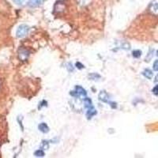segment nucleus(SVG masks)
Returning <instances> with one entry per match:
<instances>
[{
	"label": "nucleus",
	"instance_id": "nucleus-1",
	"mask_svg": "<svg viewBox=\"0 0 158 158\" xmlns=\"http://www.w3.org/2000/svg\"><path fill=\"white\" fill-rule=\"evenodd\" d=\"M29 31V27L26 25H19V27L18 28L16 32V36L18 38H22L27 35V33Z\"/></svg>",
	"mask_w": 158,
	"mask_h": 158
},
{
	"label": "nucleus",
	"instance_id": "nucleus-2",
	"mask_svg": "<svg viewBox=\"0 0 158 158\" xmlns=\"http://www.w3.org/2000/svg\"><path fill=\"white\" fill-rule=\"evenodd\" d=\"M87 94L85 89L82 88L81 86H79V85H77L75 87V90L74 91L70 92V95L73 96V97H80V96H83V97H85Z\"/></svg>",
	"mask_w": 158,
	"mask_h": 158
},
{
	"label": "nucleus",
	"instance_id": "nucleus-3",
	"mask_svg": "<svg viewBox=\"0 0 158 158\" xmlns=\"http://www.w3.org/2000/svg\"><path fill=\"white\" fill-rule=\"evenodd\" d=\"M29 56V52L25 48H21L18 51V58H19L22 61H25L27 60Z\"/></svg>",
	"mask_w": 158,
	"mask_h": 158
},
{
	"label": "nucleus",
	"instance_id": "nucleus-4",
	"mask_svg": "<svg viewBox=\"0 0 158 158\" xmlns=\"http://www.w3.org/2000/svg\"><path fill=\"white\" fill-rule=\"evenodd\" d=\"M149 11L153 15H158V0H153L149 6Z\"/></svg>",
	"mask_w": 158,
	"mask_h": 158
},
{
	"label": "nucleus",
	"instance_id": "nucleus-5",
	"mask_svg": "<svg viewBox=\"0 0 158 158\" xmlns=\"http://www.w3.org/2000/svg\"><path fill=\"white\" fill-rule=\"evenodd\" d=\"M99 100L102 102L104 103H110L109 101V96L107 94L105 91H101V93L99 94Z\"/></svg>",
	"mask_w": 158,
	"mask_h": 158
},
{
	"label": "nucleus",
	"instance_id": "nucleus-6",
	"mask_svg": "<svg viewBox=\"0 0 158 158\" xmlns=\"http://www.w3.org/2000/svg\"><path fill=\"white\" fill-rule=\"evenodd\" d=\"M43 2L44 0H29L28 5H29L30 7H36V6L40 5Z\"/></svg>",
	"mask_w": 158,
	"mask_h": 158
},
{
	"label": "nucleus",
	"instance_id": "nucleus-7",
	"mask_svg": "<svg viewBox=\"0 0 158 158\" xmlns=\"http://www.w3.org/2000/svg\"><path fill=\"white\" fill-rule=\"evenodd\" d=\"M38 128H39V130L41 132H43V133H48L49 131V127L48 126L47 124L44 123H40L38 126Z\"/></svg>",
	"mask_w": 158,
	"mask_h": 158
},
{
	"label": "nucleus",
	"instance_id": "nucleus-8",
	"mask_svg": "<svg viewBox=\"0 0 158 158\" xmlns=\"http://www.w3.org/2000/svg\"><path fill=\"white\" fill-rule=\"evenodd\" d=\"M97 114V111L95 110V108L94 107H92V108H88V111L86 112V116L88 118H91L92 117L94 116V115Z\"/></svg>",
	"mask_w": 158,
	"mask_h": 158
},
{
	"label": "nucleus",
	"instance_id": "nucleus-9",
	"mask_svg": "<svg viewBox=\"0 0 158 158\" xmlns=\"http://www.w3.org/2000/svg\"><path fill=\"white\" fill-rule=\"evenodd\" d=\"M142 74H143V75L148 79H151L152 77H153V72L151 71L149 69H146V70H144V71L142 72Z\"/></svg>",
	"mask_w": 158,
	"mask_h": 158
},
{
	"label": "nucleus",
	"instance_id": "nucleus-10",
	"mask_svg": "<svg viewBox=\"0 0 158 158\" xmlns=\"http://www.w3.org/2000/svg\"><path fill=\"white\" fill-rule=\"evenodd\" d=\"M84 104H85V108H92L93 106V103H92V101L90 100V98H88V97H85L84 99Z\"/></svg>",
	"mask_w": 158,
	"mask_h": 158
},
{
	"label": "nucleus",
	"instance_id": "nucleus-11",
	"mask_svg": "<svg viewBox=\"0 0 158 158\" xmlns=\"http://www.w3.org/2000/svg\"><path fill=\"white\" fill-rule=\"evenodd\" d=\"M132 56H133L134 58H139L141 56H142V52L140 50H135L133 52H132Z\"/></svg>",
	"mask_w": 158,
	"mask_h": 158
},
{
	"label": "nucleus",
	"instance_id": "nucleus-12",
	"mask_svg": "<svg viewBox=\"0 0 158 158\" xmlns=\"http://www.w3.org/2000/svg\"><path fill=\"white\" fill-rule=\"evenodd\" d=\"M35 156H44V152L42 149H38V150H36V152H35Z\"/></svg>",
	"mask_w": 158,
	"mask_h": 158
},
{
	"label": "nucleus",
	"instance_id": "nucleus-13",
	"mask_svg": "<svg viewBox=\"0 0 158 158\" xmlns=\"http://www.w3.org/2000/svg\"><path fill=\"white\" fill-rule=\"evenodd\" d=\"M153 70L155 71H158V59L153 63Z\"/></svg>",
	"mask_w": 158,
	"mask_h": 158
},
{
	"label": "nucleus",
	"instance_id": "nucleus-14",
	"mask_svg": "<svg viewBox=\"0 0 158 158\" xmlns=\"http://www.w3.org/2000/svg\"><path fill=\"white\" fill-rule=\"evenodd\" d=\"M152 92H153V94H155V95H158V85H156V86L153 89Z\"/></svg>",
	"mask_w": 158,
	"mask_h": 158
},
{
	"label": "nucleus",
	"instance_id": "nucleus-15",
	"mask_svg": "<svg viewBox=\"0 0 158 158\" xmlns=\"http://www.w3.org/2000/svg\"><path fill=\"white\" fill-rule=\"evenodd\" d=\"M13 1L16 4H18V5H22L24 2H25V0H13Z\"/></svg>",
	"mask_w": 158,
	"mask_h": 158
},
{
	"label": "nucleus",
	"instance_id": "nucleus-16",
	"mask_svg": "<svg viewBox=\"0 0 158 158\" xmlns=\"http://www.w3.org/2000/svg\"><path fill=\"white\" fill-rule=\"evenodd\" d=\"M79 2H80V4H81V5H85V4H88L89 0H79Z\"/></svg>",
	"mask_w": 158,
	"mask_h": 158
},
{
	"label": "nucleus",
	"instance_id": "nucleus-17",
	"mask_svg": "<svg viewBox=\"0 0 158 158\" xmlns=\"http://www.w3.org/2000/svg\"><path fill=\"white\" fill-rule=\"evenodd\" d=\"M76 67H77L78 69H82V68H84V66H83V65L81 64V63H79V62H77V63H76Z\"/></svg>",
	"mask_w": 158,
	"mask_h": 158
},
{
	"label": "nucleus",
	"instance_id": "nucleus-18",
	"mask_svg": "<svg viewBox=\"0 0 158 158\" xmlns=\"http://www.w3.org/2000/svg\"><path fill=\"white\" fill-rule=\"evenodd\" d=\"M155 81H158V75L156 77V79H155Z\"/></svg>",
	"mask_w": 158,
	"mask_h": 158
},
{
	"label": "nucleus",
	"instance_id": "nucleus-19",
	"mask_svg": "<svg viewBox=\"0 0 158 158\" xmlns=\"http://www.w3.org/2000/svg\"><path fill=\"white\" fill-rule=\"evenodd\" d=\"M157 56H158V51H157Z\"/></svg>",
	"mask_w": 158,
	"mask_h": 158
}]
</instances>
